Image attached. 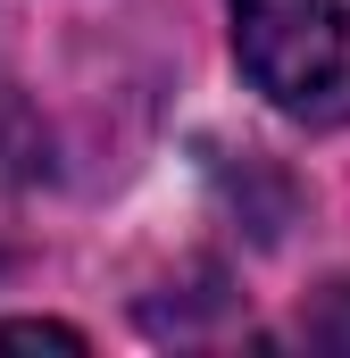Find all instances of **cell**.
<instances>
[{
  "label": "cell",
  "instance_id": "1",
  "mask_svg": "<svg viewBox=\"0 0 350 358\" xmlns=\"http://www.w3.org/2000/svg\"><path fill=\"white\" fill-rule=\"evenodd\" d=\"M234 59L292 125H350V8L342 0H234Z\"/></svg>",
  "mask_w": 350,
  "mask_h": 358
},
{
  "label": "cell",
  "instance_id": "2",
  "mask_svg": "<svg viewBox=\"0 0 350 358\" xmlns=\"http://www.w3.org/2000/svg\"><path fill=\"white\" fill-rule=\"evenodd\" d=\"M0 350H84V334H67V325H0Z\"/></svg>",
  "mask_w": 350,
  "mask_h": 358
},
{
  "label": "cell",
  "instance_id": "3",
  "mask_svg": "<svg viewBox=\"0 0 350 358\" xmlns=\"http://www.w3.org/2000/svg\"><path fill=\"white\" fill-rule=\"evenodd\" d=\"M309 342H334V350H350V283H334V300L309 317Z\"/></svg>",
  "mask_w": 350,
  "mask_h": 358
}]
</instances>
